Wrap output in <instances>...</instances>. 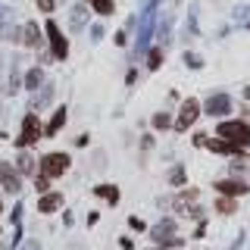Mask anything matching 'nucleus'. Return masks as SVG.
Segmentation results:
<instances>
[{"label":"nucleus","mask_w":250,"mask_h":250,"mask_svg":"<svg viewBox=\"0 0 250 250\" xmlns=\"http://www.w3.org/2000/svg\"><path fill=\"white\" fill-rule=\"evenodd\" d=\"M62 122H66V106H60L57 109V116H53V119H50V125H47V128H44V135H57V131L62 128Z\"/></svg>","instance_id":"15"},{"label":"nucleus","mask_w":250,"mask_h":250,"mask_svg":"<svg viewBox=\"0 0 250 250\" xmlns=\"http://www.w3.org/2000/svg\"><path fill=\"white\" fill-rule=\"evenodd\" d=\"M0 182H3V188L10 194H19L22 191V178H19V172H16L10 163H0Z\"/></svg>","instance_id":"8"},{"label":"nucleus","mask_w":250,"mask_h":250,"mask_svg":"<svg viewBox=\"0 0 250 250\" xmlns=\"http://www.w3.org/2000/svg\"><path fill=\"white\" fill-rule=\"evenodd\" d=\"M0 31H3V38H6V41H19V38H22V31L16 28L13 22H3V25H0Z\"/></svg>","instance_id":"19"},{"label":"nucleus","mask_w":250,"mask_h":250,"mask_svg":"<svg viewBox=\"0 0 250 250\" xmlns=\"http://www.w3.org/2000/svg\"><path fill=\"white\" fill-rule=\"evenodd\" d=\"M172 234H175V219H163V222L153 229V241H156L160 247H178L182 241L172 238Z\"/></svg>","instance_id":"3"},{"label":"nucleus","mask_w":250,"mask_h":250,"mask_svg":"<svg viewBox=\"0 0 250 250\" xmlns=\"http://www.w3.org/2000/svg\"><path fill=\"white\" fill-rule=\"evenodd\" d=\"M31 169H35V163H31V156H28V153H22V156H19V172H25V175H28Z\"/></svg>","instance_id":"21"},{"label":"nucleus","mask_w":250,"mask_h":250,"mask_svg":"<svg viewBox=\"0 0 250 250\" xmlns=\"http://www.w3.org/2000/svg\"><path fill=\"white\" fill-rule=\"evenodd\" d=\"M219 138H229L231 144L247 147L250 144V125L247 122H219Z\"/></svg>","instance_id":"1"},{"label":"nucleus","mask_w":250,"mask_h":250,"mask_svg":"<svg viewBox=\"0 0 250 250\" xmlns=\"http://www.w3.org/2000/svg\"><path fill=\"white\" fill-rule=\"evenodd\" d=\"M50 100H53V84H44V94H35V97H31V106H35V109L41 106L44 109Z\"/></svg>","instance_id":"17"},{"label":"nucleus","mask_w":250,"mask_h":250,"mask_svg":"<svg viewBox=\"0 0 250 250\" xmlns=\"http://www.w3.org/2000/svg\"><path fill=\"white\" fill-rule=\"evenodd\" d=\"M84 22H88V6H75L72 10V22H69V28L72 31H82Z\"/></svg>","instance_id":"13"},{"label":"nucleus","mask_w":250,"mask_h":250,"mask_svg":"<svg viewBox=\"0 0 250 250\" xmlns=\"http://www.w3.org/2000/svg\"><path fill=\"white\" fill-rule=\"evenodd\" d=\"M47 182H50L47 175H35V188H38V191H47Z\"/></svg>","instance_id":"27"},{"label":"nucleus","mask_w":250,"mask_h":250,"mask_svg":"<svg viewBox=\"0 0 250 250\" xmlns=\"http://www.w3.org/2000/svg\"><path fill=\"white\" fill-rule=\"evenodd\" d=\"M47 38H50V57L53 60H66L69 44H66V38H62V31L57 28V22H47Z\"/></svg>","instance_id":"4"},{"label":"nucleus","mask_w":250,"mask_h":250,"mask_svg":"<svg viewBox=\"0 0 250 250\" xmlns=\"http://www.w3.org/2000/svg\"><path fill=\"white\" fill-rule=\"evenodd\" d=\"M244 97H247V100H250V84H247V88H244Z\"/></svg>","instance_id":"31"},{"label":"nucleus","mask_w":250,"mask_h":250,"mask_svg":"<svg viewBox=\"0 0 250 250\" xmlns=\"http://www.w3.org/2000/svg\"><path fill=\"white\" fill-rule=\"evenodd\" d=\"M207 147H209V150H219V153H238V150H244V147L231 144V141H207Z\"/></svg>","instance_id":"16"},{"label":"nucleus","mask_w":250,"mask_h":250,"mask_svg":"<svg viewBox=\"0 0 250 250\" xmlns=\"http://www.w3.org/2000/svg\"><path fill=\"white\" fill-rule=\"evenodd\" d=\"M62 207V194H44L41 200H38V209H41V213H53V209H60Z\"/></svg>","instance_id":"11"},{"label":"nucleus","mask_w":250,"mask_h":250,"mask_svg":"<svg viewBox=\"0 0 250 250\" xmlns=\"http://www.w3.org/2000/svg\"><path fill=\"white\" fill-rule=\"evenodd\" d=\"M169 125H172V122H169V116H166V113L153 116V128H169Z\"/></svg>","instance_id":"22"},{"label":"nucleus","mask_w":250,"mask_h":250,"mask_svg":"<svg viewBox=\"0 0 250 250\" xmlns=\"http://www.w3.org/2000/svg\"><path fill=\"white\" fill-rule=\"evenodd\" d=\"M216 191H222L225 197H244L247 185L238 182V178H222V182H216Z\"/></svg>","instance_id":"10"},{"label":"nucleus","mask_w":250,"mask_h":250,"mask_svg":"<svg viewBox=\"0 0 250 250\" xmlns=\"http://www.w3.org/2000/svg\"><path fill=\"white\" fill-rule=\"evenodd\" d=\"M91 6H94L100 16H109V13H113V0H91Z\"/></svg>","instance_id":"20"},{"label":"nucleus","mask_w":250,"mask_h":250,"mask_svg":"<svg viewBox=\"0 0 250 250\" xmlns=\"http://www.w3.org/2000/svg\"><path fill=\"white\" fill-rule=\"evenodd\" d=\"M200 116V104L197 100H185L182 104V113H178V122H175V131H188V125Z\"/></svg>","instance_id":"7"},{"label":"nucleus","mask_w":250,"mask_h":250,"mask_svg":"<svg viewBox=\"0 0 250 250\" xmlns=\"http://www.w3.org/2000/svg\"><path fill=\"white\" fill-rule=\"evenodd\" d=\"M160 62H163V53L160 50H150V69H160Z\"/></svg>","instance_id":"25"},{"label":"nucleus","mask_w":250,"mask_h":250,"mask_svg":"<svg viewBox=\"0 0 250 250\" xmlns=\"http://www.w3.org/2000/svg\"><path fill=\"white\" fill-rule=\"evenodd\" d=\"M35 3H38V6H41V10H44V13H50V10H53V0H35Z\"/></svg>","instance_id":"30"},{"label":"nucleus","mask_w":250,"mask_h":250,"mask_svg":"<svg viewBox=\"0 0 250 250\" xmlns=\"http://www.w3.org/2000/svg\"><path fill=\"white\" fill-rule=\"evenodd\" d=\"M169 178H172V185H182V182H185V169H172Z\"/></svg>","instance_id":"26"},{"label":"nucleus","mask_w":250,"mask_h":250,"mask_svg":"<svg viewBox=\"0 0 250 250\" xmlns=\"http://www.w3.org/2000/svg\"><path fill=\"white\" fill-rule=\"evenodd\" d=\"M25 88L28 91H38V88H41V69H31V72L25 75Z\"/></svg>","instance_id":"18"},{"label":"nucleus","mask_w":250,"mask_h":250,"mask_svg":"<svg viewBox=\"0 0 250 250\" xmlns=\"http://www.w3.org/2000/svg\"><path fill=\"white\" fill-rule=\"evenodd\" d=\"M22 38H25L28 47H41V28H38V22H28V25L22 28Z\"/></svg>","instance_id":"12"},{"label":"nucleus","mask_w":250,"mask_h":250,"mask_svg":"<svg viewBox=\"0 0 250 250\" xmlns=\"http://www.w3.org/2000/svg\"><path fill=\"white\" fill-rule=\"evenodd\" d=\"M35 141H41V122H38V116H25V119H22V135L16 138V144L28 147V144H35Z\"/></svg>","instance_id":"5"},{"label":"nucleus","mask_w":250,"mask_h":250,"mask_svg":"<svg viewBox=\"0 0 250 250\" xmlns=\"http://www.w3.org/2000/svg\"><path fill=\"white\" fill-rule=\"evenodd\" d=\"M69 169V156L66 153H44L41 156V175L47 178H57Z\"/></svg>","instance_id":"2"},{"label":"nucleus","mask_w":250,"mask_h":250,"mask_svg":"<svg viewBox=\"0 0 250 250\" xmlns=\"http://www.w3.org/2000/svg\"><path fill=\"white\" fill-rule=\"evenodd\" d=\"M94 194L104 197V200H109V203L119 200V188H116V185H97V188H94Z\"/></svg>","instance_id":"14"},{"label":"nucleus","mask_w":250,"mask_h":250,"mask_svg":"<svg viewBox=\"0 0 250 250\" xmlns=\"http://www.w3.org/2000/svg\"><path fill=\"white\" fill-rule=\"evenodd\" d=\"M91 38H94V41H100V38H104V25H91Z\"/></svg>","instance_id":"29"},{"label":"nucleus","mask_w":250,"mask_h":250,"mask_svg":"<svg viewBox=\"0 0 250 250\" xmlns=\"http://www.w3.org/2000/svg\"><path fill=\"white\" fill-rule=\"evenodd\" d=\"M216 207H219V209H222V213H231V209H234V203H231L229 197H225V200H219V203H216Z\"/></svg>","instance_id":"28"},{"label":"nucleus","mask_w":250,"mask_h":250,"mask_svg":"<svg viewBox=\"0 0 250 250\" xmlns=\"http://www.w3.org/2000/svg\"><path fill=\"white\" fill-rule=\"evenodd\" d=\"M185 62H188L191 69H200V66H203V60L197 57V53H185Z\"/></svg>","instance_id":"23"},{"label":"nucleus","mask_w":250,"mask_h":250,"mask_svg":"<svg viewBox=\"0 0 250 250\" xmlns=\"http://www.w3.org/2000/svg\"><path fill=\"white\" fill-rule=\"evenodd\" d=\"M229 109H231V97H229V94H209L207 116H229Z\"/></svg>","instance_id":"9"},{"label":"nucleus","mask_w":250,"mask_h":250,"mask_svg":"<svg viewBox=\"0 0 250 250\" xmlns=\"http://www.w3.org/2000/svg\"><path fill=\"white\" fill-rule=\"evenodd\" d=\"M13 16H16V13L10 10V6H3V3H0V25H3V22H10Z\"/></svg>","instance_id":"24"},{"label":"nucleus","mask_w":250,"mask_h":250,"mask_svg":"<svg viewBox=\"0 0 250 250\" xmlns=\"http://www.w3.org/2000/svg\"><path fill=\"white\" fill-rule=\"evenodd\" d=\"M153 13H141V31H138V44H135V57L147 50V44H150V35H153Z\"/></svg>","instance_id":"6"}]
</instances>
